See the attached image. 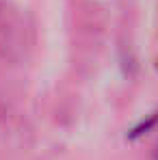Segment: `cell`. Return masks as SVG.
Masks as SVG:
<instances>
[{"label": "cell", "mask_w": 158, "mask_h": 160, "mask_svg": "<svg viewBox=\"0 0 158 160\" xmlns=\"http://www.w3.org/2000/svg\"><path fill=\"white\" fill-rule=\"evenodd\" d=\"M152 160H158V143H156V147H154V152H152Z\"/></svg>", "instance_id": "cell-2"}, {"label": "cell", "mask_w": 158, "mask_h": 160, "mask_svg": "<svg viewBox=\"0 0 158 160\" xmlns=\"http://www.w3.org/2000/svg\"><path fill=\"white\" fill-rule=\"evenodd\" d=\"M156 123H158V112H156V115H152V117H147V121L143 119V121H141V123H139V126H136V128H134V130L130 132V138H136V136H141V134L145 132V130L154 128Z\"/></svg>", "instance_id": "cell-1"}]
</instances>
